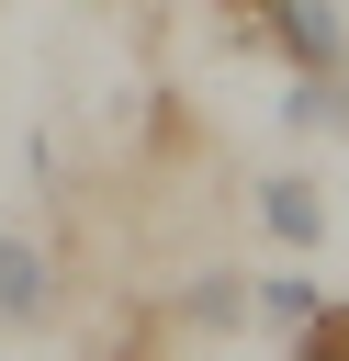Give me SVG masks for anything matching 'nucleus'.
Returning a JSON list of instances; mask_svg holds the SVG:
<instances>
[{"instance_id": "2", "label": "nucleus", "mask_w": 349, "mask_h": 361, "mask_svg": "<svg viewBox=\"0 0 349 361\" xmlns=\"http://www.w3.org/2000/svg\"><path fill=\"white\" fill-rule=\"evenodd\" d=\"M259 226H270L281 248H315V237H326V192H315L304 169H281V180H259Z\"/></svg>"}, {"instance_id": "1", "label": "nucleus", "mask_w": 349, "mask_h": 361, "mask_svg": "<svg viewBox=\"0 0 349 361\" xmlns=\"http://www.w3.org/2000/svg\"><path fill=\"white\" fill-rule=\"evenodd\" d=\"M45 305H56L45 248H34V237H0V338H11V327H45Z\"/></svg>"}, {"instance_id": "4", "label": "nucleus", "mask_w": 349, "mask_h": 361, "mask_svg": "<svg viewBox=\"0 0 349 361\" xmlns=\"http://www.w3.org/2000/svg\"><path fill=\"white\" fill-rule=\"evenodd\" d=\"M293 361H349V305H326V293H315V316L293 327Z\"/></svg>"}, {"instance_id": "3", "label": "nucleus", "mask_w": 349, "mask_h": 361, "mask_svg": "<svg viewBox=\"0 0 349 361\" xmlns=\"http://www.w3.org/2000/svg\"><path fill=\"white\" fill-rule=\"evenodd\" d=\"M248 316H259V327H281V338H293V327H304V316H315V282H304V271H259V282H248Z\"/></svg>"}]
</instances>
